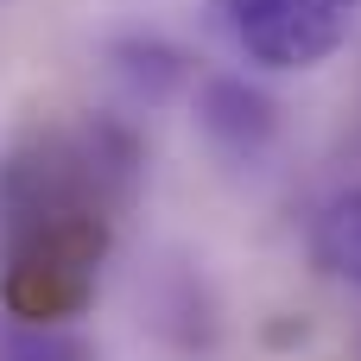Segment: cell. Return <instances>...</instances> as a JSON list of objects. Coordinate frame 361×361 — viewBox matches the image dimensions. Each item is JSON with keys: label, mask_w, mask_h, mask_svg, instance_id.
I'll return each mask as SVG.
<instances>
[{"label": "cell", "mask_w": 361, "mask_h": 361, "mask_svg": "<svg viewBox=\"0 0 361 361\" xmlns=\"http://www.w3.org/2000/svg\"><path fill=\"white\" fill-rule=\"evenodd\" d=\"M140 178L146 152L127 121L89 108L32 114L0 152V311L76 324L102 292Z\"/></svg>", "instance_id": "obj_1"}, {"label": "cell", "mask_w": 361, "mask_h": 361, "mask_svg": "<svg viewBox=\"0 0 361 361\" xmlns=\"http://www.w3.org/2000/svg\"><path fill=\"white\" fill-rule=\"evenodd\" d=\"M361 19V0H203V25L260 70L330 63Z\"/></svg>", "instance_id": "obj_2"}, {"label": "cell", "mask_w": 361, "mask_h": 361, "mask_svg": "<svg viewBox=\"0 0 361 361\" xmlns=\"http://www.w3.org/2000/svg\"><path fill=\"white\" fill-rule=\"evenodd\" d=\"M197 121H203V133L228 159H260L267 140H273V127H279L273 102L260 89H247L241 76H209L203 95H197Z\"/></svg>", "instance_id": "obj_3"}, {"label": "cell", "mask_w": 361, "mask_h": 361, "mask_svg": "<svg viewBox=\"0 0 361 361\" xmlns=\"http://www.w3.org/2000/svg\"><path fill=\"white\" fill-rule=\"evenodd\" d=\"M311 254L330 279L361 286V190H343L336 203H324V216L311 228Z\"/></svg>", "instance_id": "obj_4"}, {"label": "cell", "mask_w": 361, "mask_h": 361, "mask_svg": "<svg viewBox=\"0 0 361 361\" xmlns=\"http://www.w3.org/2000/svg\"><path fill=\"white\" fill-rule=\"evenodd\" d=\"M0 361H95L76 324H25L0 311Z\"/></svg>", "instance_id": "obj_5"}]
</instances>
